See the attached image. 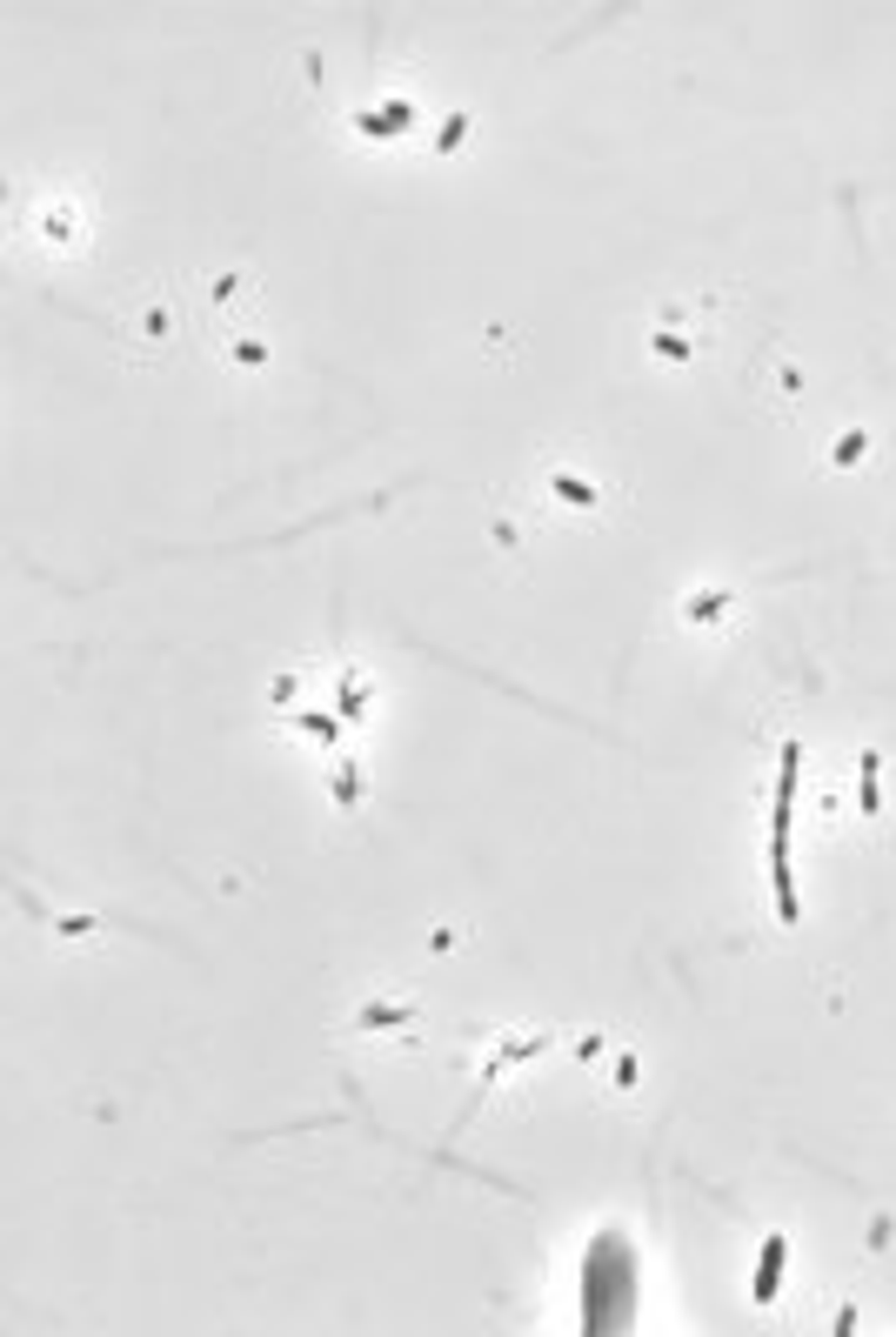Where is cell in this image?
Wrapping results in <instances>:
<instances>
[{"instance_id":"7a4b0ae2","label":"cell","mask_w":896,"mask_h":1337,"mask_svg":"<svg viewBox=\"0 0 896 1337\" xmlns=\"http://www.w3.org/2000/svg\"><path fill=\"white\" fill-rule=\"evenodd\" d=\"M783 1270H789V1237H783V1230H769V1237H762V1257H756V1277H749V1304H756V1311H769V1304H776Z\"/></svg>"},{"instance_id":"8992f818","label":"cell","mask_w":896,"mask_h":1337,"mask_svg":"<svg viewBox=\"0 0 896 1337\" xmlns=\"http://www.w3.org/2000/svg\"><path fill=\"white\" fill-rule=\"evenodd\" d=\"M549 489H556V502H569V509H603V495L589 489V482H576V475H549Z\"/></svg>"},{"instance_id":"277c9868","label":"cell","mask_w":896,"mask_h":1337,"mask_svg":"<svg viewBox=\"0 0 896 1337\" xmlns=\"http://www.w3.org/2000/svg\"><path fill=\"white\" fill-rule=\"evenodd\" d=\"M729 609H736V589H709V596L682 602V623H716V616H729Z\"/></svg>"},{"instance_id":"30bf717a","label":"cell","mask_w":896,"mask_h":1337,"mask_svg":"<svg viewBox=\"0 0 896 1337\" xmlns=\"http://www.w3.org/2000/svg\"><path fill=\"white\" fill-rule=\"evenodd\" d=\"M335 796L355 802V762H341V769H335Z\"/></svg>"},{"instance_id":"3957f363","label":"cell","mask_w":896,"mask_h":1337,"mask_svg":"<svg viewBox=\"0 0 896 1337\" xmlns=\"http://www.w3.org/2000/svg\"><path fill=\"white\" fill-rule=\"evenodd\" d=\"M856 802H863V816H870V823L883 816V756H876V749H863V756H856Z\"/></svg>"},{"instance_id":"ba28073f","label":"cell","mask_w":896,"mask_h":1337,"mask_svg":"<svg viewBox=\"0 0 896 1337\" xmlns=\"http://www.w3.org/2000/svg\"><path fill=\"white\" fill-rule=\"evenodd\" d=\"M650 348H656L663 361H689V341H682V334H656Z\"/></svg>"},{"instance_id":"5b68a950","label":"cell","mask_w":896,"mask_h":1337,"mask_svg":"<svg viewBox=\"0 0 896 1337\" xmlns=\"http://www.w3.org/2000/svg\"><path fill=\"white\" fill-rule=\"evenodd\" d=\"M415 1024V1003H368L361 1010V1030H402Z\"/></svg>"},{"instance_id":"6da1fadb","label":"cell","mask_w":896,"mask_h":1337,"mask_svg":"<svg viewBox=\"0 0 896 1337\" xmlns=\"http://www.w3.org/2000/svg\"><path fill=\"white\" fill-rule=\"evenodd\" d=\"M576 1297H583V1331H629L636 1324V1244L629 1230H596L576 1270Z\"/></svg>"},{"instance_id":"52a82bcc","label":"cell","mask_w":896,"mask_h":1337,"mask_svg":"<svg viewBox=\"0 0 896 1337\" xmlns=\"http://www.w3.org/2000/svg\"><path fill=\"white\" fill-rule=\"evenodd\" d=\"M863 448H870V435H863V428H850L843 442L829 448V462H836V468H856V462H863Z\"/></svg>"},{"instance_id":"9c48e42d","label":"cell","mask_w":896,"mask_h":1337,"mask_svg":"<svg viewBox=\"0 0 896 1337\" xmlns=\"http://www.w3.org/2000/svg\"><path fill=\"white\" fill-rule=\"evenodd\" d=\"M47 923H54L61 936H94V923H88V916H47Z\"/></svg>"},{"instance_id":"8fae6325","label":"cell","mask_w":896,"mask_h":1337,"mask_svg":"<svg viewBox=\"0 0 896 1337\" xmlns=\"http://www.w3.org/2000/svg\"><path fill=\"white\" fill-rule=\"evenodd\" d=\"M636 1077H643V1070H636V1057L623 1050V1057H616V1084H623V1091H636Z\"/></svg>"}]
</instances>
